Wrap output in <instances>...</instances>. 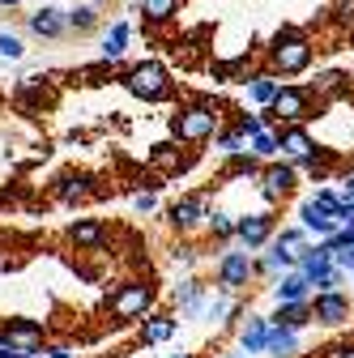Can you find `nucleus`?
Returning <instances> with one entry per match:
<instances>
[{"instance_id": "f257e3e1", "label": "nucleus", "mask_w": 354, "mask_h": 358, "mask_svg": "<svg viewBox=\"0 0 354 358\" xmlns=\"http://www.w3.org/2000/svg\"><path fill=\"white\" fill-rule=\"evenodd\" d=\"M269 60L282 73H303L312 64V43H307V34H299V30H278L274 48H269Z\"/></svg>"}, {"instance_id": "f03ea898", "label": "nucleus", "mask_w": 354, "mask_h": 358, "mask_svg": "<svg viewBox=\"0 0 354 358\" xmlns=\"http://www.w3.org/2000/svg\"><path fill=\"white\" fill-rule=\"evenodd\" d=\"M124 85H128V94H137V99H146V103H158V99L171 94L167 69H162L158 60H146V64H137V69H128Z\"/></svg>"}, {"instance_id": "7ed1b4c3", "label": "nucleus", "mask_w": 354, "mask_h": 358, "mask_svg": "<svg viewBox=\"0 0 354 358\" xmlns=\"http://www.w3.org/2000/svg\"><path fill=\"white\" fill-rule=\"evenodd\" d=\"M150 303H154V286L132 282V286H124V290H115V294H111V316H115L120 324H128V320L146 316Z\"/></svg>"}, {"instance_id": "20e7f679", "label": "nucleus", "mask_w": 354, "mask_h": 358, "mask_svg": "<svg viewBox=\"0 0 354 358\" xmlns=\"http://www.w3.org/2000/svg\"><path fill=\"white\" fill-rule=\"evenodd\" d=\"M175 137L180 141H209L213 132H218V111L213 107H188V111H180L175 115Z\"/></svg>"}, {"instance_id": "39448f33", "label": "nucleus", "mask_w": 354, "mask_h": 358, "mask_svg": "<svg viewBox=\"0 0 354 358\" xmlns=\"http://www.w3.org/2000/svg\"><path fill=\"white\" fill-rule=\"evenodd\" d=\"M264 120H286V124H299V120H307V90H295V85H282L278 94H274V103H269V111H264Z\"/></svg>"}, {"instance_id": "423d86ee", "label": "nucleus", "mask_w": 354, "mask_h": 358, "mask_svg": "<svg viewBox=\"0 0 354 358\" xmlns=\"http://www.w3.org/2000/svg\"><path fill=\"white\" fill-rule=\"evenodd\" d=\"M312 320H320V324H329V329L346 324V320H350V299H341L337 290H320V294H316V307H312Z\"/></svg>"}, {"instance_id": "0eeeda50", "label": "nucleus", "mask_w": 354, "mask_h": 358, "mask_svg": "<svg viewBox=\"0 0 354 358\" xmlns=\"http://www.w3.org/2000/svg\"><path fill=\"white\" fill-rule=\"evenodd\" d=\"M0 341H9V345H17V350H38L43 345V329L34 324V320H9L5 329H0Z\"/></svg>"}, {"instance_id": "6e6552de", "label": "nucleus", "mask_w": 354, "mask_h": 358, "mask_svg": "<svg viewBox=\"0 0 354 358\" xmlns=\"http://www.w3.org/2000/svg\"><path fill=\"white\" fill-rule=\"evenodd\" d=\"M248 278H252V260H248V252H227L222 264H218V282L231 290V286H243Z\"/></svg>"}, {"instance_id": "1a4fd4ad", "label": "nucleus", "mask_w": 354, "mask_h": 358, "mask_svg": "<svg viewBox=\"0 0 354 358\" xmlns=\"http://www.w3.org/2000/svg\"><path fill=\"white\" fill-rule=\"evenodd\" d=\"M235 235H239L248 248H260L264 239L274 235V213H252V217H243L239 227H235Z\"/></svg>"}, {"instance_id": "9d476101", "label": "nucleus", "mask_w": 354, "mask_h": 358, "mask_svg": "<svg viewBox=\"0 0 354 358\" xmlns=\"http://www.w3.org/2000/svg\"><path fill=\"white\" fill-rule=\"evenodd\" d=\"M260 179H264V196L278 201V196H286L295 188V166H269Z\"/></svg>"}, {"instance_id": "9b49d317", "label": "nucleus", "mask_w": 354, "mask_h": 358, "mask_svg": "<svg viewBox=\"0 0 354 358\" xmlns=\"http://www.w3.org/2000/svg\"><path fill=\"white\" fill-rule=\"evenodd\" d=\"M201 217H209L201 196H192V201H180V205L171 209V222H175L180 231H192V227H201Z\"/></svg>"}, {"instance_id": "f8f14e48", "label": "nucleus", "mask_w": 354, "mask_h": 358, "mask_svg": "<svg viewBox=\"0 0 354 358\" xmlns=\"http://www.w3.org/2000/svg\"><path fill=\"white\" fill-rule=\"evenodd\" d=\"M307 294H312V278H307L303 268L282 278V286H278V303H307Z\"/></svg>"}, {"instance_id": "ddd939ff", "label": "nucleus", "mask_w": 354, "mask_h": 358, "mask_svg": "<svg viewBox=\"0 0 354 358\" xmlns=\"http://www.w3.org/2000/svg\"><path fill=\"white\" fill-rule=\"evenodd\" d=\"M303 222H307V231H316V235H333V231H337V217H333L320 201H307V205H303Z\"/></svg>"}, {"instance_id": "4468645a", "label": "nucleus", "mask_w": 354, "mask_h": 358, "mask_svg": "<svg viewBox=\"0 0 354 358\" xmlns=\"http://www.w3.org/2000/svg\"><path fill=\"white\" fill-rule=\"evenodd\" d=\"M30 30L43 34V38H60V34H64V17H60V9H38V13H30Z\"/></svg>"}, {"instance_id": "2eb2a0df", "label": "nucleus", "mask_w": 354, "mask_h": 358, "mask_svg": "<svg viewBox=\"0 0 354 358\" xmlns=\"http://www.w3.org/2000/svg\"><path fill=\"white\" fill-rule=\"evenodd\" d=\"M278 145H282V154H286V158H295V162H299L303 154H312V150H316V145H312V137H307L303 128H286L282 137H278Z\"/></svg>"}, {"instance_id": "dca6fc26", "label": "nucleus", "mask_w": 354, "mask_h": 358, "mask_svg": "<svg viewBox=\"0 0 354 358\" xmlns=\"http://www.w3.org/2000/svg\"><path fill=\"white\" fill-rule=\"evenodd\" d=\"M239 341H243V354H260V350H269V324H264L260 316H252Z\"/></svg>"}, {"instance_id": "f3484780", "label": "nucleus", "mask_w": 354, "mask_h": 358, "mask_svg": "<svg viewBox=\"0 0 354 358\" xmlns=\"http://www.w3.org/2000/svg\"><path fill=\"white\" fill-rule=\"evenodd\" d=\"M128 48V22H115L107 34H103V60H120Z\"/></svg>"}, {"instance_id": "a211bd4d", "label": "nucleus", "mask_w": 354, "mask_h": 358, "mask_svg": "<svg viewBox=\"0 0 354 358\" xmlns=\"http://www.w3.org/2000/svg\"><path fill=\"white\" fill-rule=\"evenodd\" d=\"M171 333H175V320L171 316H150L146 329H141V341L146 345H162V341H171Z\"/></svg>"}, {"instance_id": "6ab92c4d", "label": "nucleus", "mask_w": 354, "mask_h": 358, "mask_svg": "<svg viewBox=\"0 0 354 358\" xmlns=\"http://www.w3.org/2000/svg\"><path fill=\"white\" fill-rule=\"evenodd\" d=\"M141 13H146V22H171L175 13H180V0H141Z\"/></svg>"}, {"instance_id": "aec40b11", "label": "nucleus", "mask_w": 354, "mask_h": 358, "mask_svg": "<svg viewBox=\"0 0 354 358\" xmlns=\"http://www.w3.org/2000/svg\"><path fill=\"white\" fill-rule=\"evenodd\" d=\"M278 324H286V329H303L307 320H312V311H307L303 303H278V316H274Z\"/></svg>"}, {"instance_id": "412c9836", "label": "nucleus", "mask_w": 354, "mask_h": 358, "mask_svg": "<svg viewBox=\"0 0 354 358\" xmlns=\"http://www.w3.org/2000/svg\"><path fill=\"white\" fill-rule=\"evenodd\" d=\"M69 239L77 248H99L103 243V227H99V222H77V227L69 231Z\"/></svg>"}, {"instance_id": "4be33fe9", "label": "nucleus", "mask_w": 354, "mask_h": 358, "mask_svg": "<svg viewBox=\"0 0 354 358\" xmlns=\"http://www.w3.org/2000/svg\"><path fill=\"white\" fill-rule=\"evenodd\" d=\"M269 354H274V358H286V354H295V329H286V324L269 329Z\"/></svg>"}, {"instance_id": "5701e85b", "label": "nucleus", "mask_w": 354, "mask_h": 358, "mask_svg": "<svg viewBox=\"0 0 354 358\" xmlns=\"http://www.w3.org/2000/svg\"><path fill=\"white\" fill-rule=\"evenodd\" d=\"M201 294H205V290H201V282H192V278L175 290V299H180V307L188 311V316H197V311H201Z\"/></svg>"}, {"instance_id": "b1692460", "label": "nucleus", "mask_w": 354, "mask_h": 358, "mask_svg": "<svg viewBox=\"0 0 354 358\" xmlns=\"http://www.w3.org/2000/svg\"><path fill=\"white\" fill-rule=\"evenodd\" d=\"M312 90H316V94H341V90H346V73H320L312 81Z\"/></svg>"}, {"instance_id": "393cba45", "label": "nucleus", "mask_w": 354, "mask_h": 358, "mask_svg": "<svg viewBox=\"0 0 354 358\" xmlns=\"http://www.w3.org/2000/svg\"><path fill=\"white\" fill-rule=\"evenodd\" d=\"M274 94H278V81L274 77H252V99L256 103H274Z\"/></svg>"}, {"instance_id": "a878e982", "label": "nucleus", "mask_w": 354, "mask_h": 358, "mask_svg": "<svg viewBox=\"0 0 354 358\" xmlns=\"http://www.w3.org/2000/svg\"><path fill=\"white\" fill-rule=\"evenodd\" d=\"M81 196H90V179H64L60 201H81Z\"/></svg>"}, {"instance_id": "bb28decb", "label": "nucleus", "mask_w": 354, "mask_h": 358, "mask_svg": "<svg viewBox=\"0 0 354 358\" xmlns=\"http://www.w3.org/2000/svg\"><path fill=\"white\" fill-rule=\"evenodd\" d=\"M282 145H278V137H269V132H256V137H252V154H260V158H269V154H278Z\"/></svg>"}, {"instance_id": "cd10ccee", "label": "nucleus", "mask_w": 354, "mask_h": 358, "mask_svg": "<svg viewBox=\"0 0 354 358\" xmlns=\"http://www.w3.org/2000/svg\"><path fill=\"white\" fill-rule=\"evenodd\" d=\"M22 38L17 34H0V56H5V60H22Z\"/></svg>"}, {"instance_id": "c85d7f7f", "label": "nucleus", "mask_w": 354, "mask_h": 358, "mask_svg": "<svg viewBox=\"0 0 354 358\" xmlns=\"http://www.w3.org/2000/svg\"><path fill=\"white\" fill-rule=\"evenodd\" d=\"M264 124H269V120H264V115H243V120H239V128H235V132H239V137H256V132H260V128H264Z\"/></svg>"}, {"instance_id": "c756f323", "label": "nucleus", "mask_w": 354, "mask_h": 358, "mask_svg": "<svg viewBox=\"0 0 354 358\" xmlns=\"http://www.w3.org/2000/svg\"><path fill=\"white\" fill-rule=\"evenodd\" d=\"M209 227H213V235H222V239L235 235V222H231L227 213H209Z\"/></svg>"}, {"instance_id": "7c9ffc66", "label": "nucleus", "mask_w": 354, "mask_h": 358, "mask_svg": "<svg viewBox=\"0 0 354 358\" xmlns=\"http://www.w3.org/2000/svg\"><path fill=\"white\" fill-rule=\"evenodd\" d=\"M218 150H222V154H239L243 137H239V132H222V137H218Z\"/></svg>"}, {"instance_id": "2f4dec72", "label": "nucleus", "mask_w": 354, "mask_h": 358, "mask_svg": "<svg viewBox=\"0 0 354 358\" xmlns=\"http://www.w3.org/2000/svg\"><path fill=\"white\" fill-rule=\"evenodd\" d=\"M69 26L90 30V26H94V9H73V13H69Z\"/></svg>"}, {"instance_id": "473e14b6", "label": "nucleus", "mask_w": 354, "mask_h": 358, "mask_svg": "<svg viewBox=\"0 0 354 358\" xmlns=\"http://www.w3.org/2000/svg\"><path fill=\"white\" fill-rule=\"evenodd\" d=\"M154 162L158 166H175V145H154Z\"/></svg>"}, {"instance_id": "72a5a7b5", "label": "nucleus", "mask_w": 354, "mask_h": 358, "mask_svg": "<svg viewBox=\"0 0 354 358\" xmlns=\"http://www.w3.org/2000/svg\"><path fill=\"white\" fill-rule=\"evenodd\" d=\"M278 248H286V252H295V256H299V248H303V235H299V231H286V235L278 239Z\"/></svg>"}, {"instance_id": "f704fd0d", "label": "nucleus", "mask_w": 354, "mask_h": 358, "mask_svg": "<svg viewBox=\"0 0 354 358\" xmlns=\"http://www.w3.org/2000/svg\"><path fill=\"white\" fill-rule=\"evenodd\" d=\"M222 316H227V299H213L205 307V320H222Z\"/></svg>"}, {"instance_id": "c9c22d12", "label": "nucleus", "mask_w": 354, "mask_h": 358, "mask_svg": "<svg viewBox=\"0 0 354 358\" xmlns=\"http://www.w3.org/2000/svg\"><path fill=\"white\" fill-rule=\"evenodd\" d=\"M30 350H17V345H9V341H0V358H26Z\"/></svg>"}, {"instance_id": "e433bc0d", "label": "nucleus", "mask_w": 354, "mask_h": 358, "mask_svg": "<svg viewBox=\"0 0 354 358\" xmlns=\"http://www.w3.org/2000/svg\"><path fill=\"white\" fill-rule=\"evenodd\" d=\"M337 22H350V26H354V0H350V5H341V9H337Z\"/></svg>"}, {"instance_id": "4c0bfd02", "label": "nucleus", "mask_w": 354, "mask_h": 358, "mask_svg": "<svg viewBox=\"0 0 354 358\" xmlns=\"http://www.w3.org/2000/svg\"><path fill=\"white\" fill-rule=\"evenodd\" d=\"M154 205H158V201H154V196H150V192H141V196H137V209H141V213H150V209H154Z\"/></svg>"}, {"instance_id": "58836bf2", "label": "nucleus", "mask_w": 354, "mask_h": 358, "mask_svg": "<svg viewBox=\"0 0 354 358\" xmlns=\"http://www.w3.org/2000/svg\"><path fill=\"white\" fill-rule=\"evenodd\" d=\"M48 358H77V354H73L69 345H52V350H48Z\"/></svg>"}, {"instance_id": "ea45409f", "label": "nucleus", "mask_w": 354, "mask_h": 358, "mask_svg": "<svg viewBox=\"0 0 354 358\" xmlns=\"http://www.w3.org/2000/svg\"><path fill=\"white\" fill-rule=\"evenodd\" d=\"M341 222H346V227H354V205H346V209H341Z\"/></svg>"}, {"instance_id": "a19ab883", "label": "nucleus", "mask_w": 354, "mask_h": 358, "mask_svg": "<svg viewBox=\"0 0 354 358\" xmlns=\"http://www.w3.org/2000/svg\"><path fill=\"white\" fill-rule=\"evenodd\" d=\"M354 196V179H346V188H341V201H350Z\"/></svg>"}, {"instance_id": "79ce46f5", "label": "nucleus", "mask_w": 354, "mask_h": 358, "mask_svg": "<svg viewBox=\"0 0 354 358\" xmlns=\"http://www.w3.org/2000/svg\"><path fill=\"white\" fill-rule=\"evenodd\" d=\"M0 5H22V0H0Z\"/></svg>"}, {"instance_id": "37998d69", "label": "nucleus", "mask_w": 354, "mask_h": 358, "mask_svg": "<svg viewBox=\"0 0 354 358\" xmlns=\"http://www.w3.org/2000/svg\"><path fill=\"white\" fill-rule=\"evenodd\" d=\"M235 358H248V354H235Z\"/></svg>"}, {"instance_id": "c03bdc74", "label": "nucleus", "mask_w": 354, "mask_h": 358, "mask_svg": "<svg viewBox=\"0 0 354 358\" xmlns=\"http://www.w3.org/2000/svg\"><path fill=\"white\" fill-rule=\"evenodd\" d=\"M180 358H192V354H180Z\"/></svg>"}]
</instances>
